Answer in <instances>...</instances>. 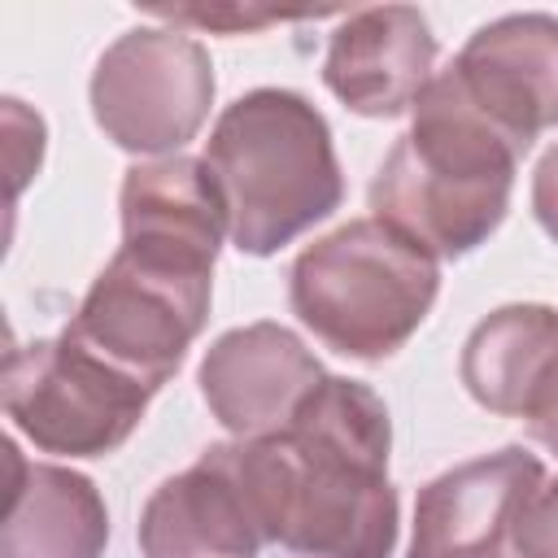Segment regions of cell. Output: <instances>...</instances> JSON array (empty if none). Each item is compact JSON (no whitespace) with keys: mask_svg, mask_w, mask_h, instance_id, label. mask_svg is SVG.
<instances>
[{"mask_svg":"<svg viewBox=\"0 0 558 558\" xmlns=\"http://www.w3.org/2000/svg\"><path fill=\"white\" fill-rule=\"evenodd\" d=\"M384 397L327 375L275 436L231 440V462L275 558H392L401 501L388 480Z\"/></svg>","mask_w":558,"mask_h":558,"instance_id":"6da1fadb","label":"cell"},{"mask_svg":"<svg viewBox=\"0 0 558 558\" xmlns=\"http://www.w3.org/2000/svg\"><path fill=\"white\" fill-rule=\"evenodd\" d=\"M519 161L523 153L466 100L445 65L366 187L371 218L397 227L436 262H458L506 222Z\"/></svg>","mask_w":558,"mask_h":558,"instance_id":"7a4b0ae2","label":"cell"},{"mask_svg":"<svg viewBox=\"0 0 558 558\" xmlns=\"http://www.w3.org/2000/svg\"><path fill=\"white\" fill-rule=\"evenodd\" d=\"M205 166L218 179L231 244L244 257H275L344 201L331 126L323 109L292 87L235 96L205 140Z\"/></svg>","mask_w":558,"mask_h":558,"instance_id":"3957f363","label":"cell"},{"mask_svg":"<svg viewBox=\"0 0 558 558\" xmlns=\"http://www.w3.org/2000/svg\"><path fill=\"white\" fill-rule=\"evenodd\" d=\"M436 296L440 262L379 218H349L305 244L288 270L296 323L353 362H384L405 349Z\"/></svg>","mask_w":558,"mask_h":558,"instance_id":"277c9868","label":"cell"},{"mask_svg":"<svg viewBox=\"0 0 558 558\" xmlns=\"http://www.w3.org/2000/svg\"><path fill=\"white\" fill-rule=\"evenodd\" d=\"M214 270L118 244L83 292L65 336L144 384L153 397L174 379L209 323Z\"/></svg>","mask_w":558,"mask_h":558,"instance_id":"5b68a950","label":"cell"},{"mask_svg":"<svg viewBox=\"0 0 558 558\" xmlns=\"http://www.w3.org/2000/svg\"><path fill=\"white\" fill-rule=\"evenodd\" d=\"M209 48L179 26L122 31L92 70L87 105L105 140L131 157H179L214 109Z\"/></svg>","mask_w":558,"mask_h":558,"instance_id":"8992f818","label":"cell"},{"mask_svg":"<svg viewBox=\"0 0 558 558\" xmlns=\"http://www.w3.org/2000/svg\"><path fill=\"white\" fill-rule=\"evenodd\" d=\"M0 401L39 453L105 458L131 440L153 392L61 331L4 353Z\"/></svg>","mask_w":558,"mask_h":558,"instance_id":"52a82bcc","label":"cell"},{"mask_svg":"<svg viewBox=\"0 0 558 558\" xmlns=\"http://www.w3.org/2000/svg\"><path fill=\"white\" fill-rule=\"evenodd\" d=\"M449 74L466 100L527 157L536 135L558 131V17L506 13L462 44Z\"/></svg>","mask_w":558,"mask_h":558,"instance_id":"ba28073f","label":"cell"},{"mask_svg":"<svg viewBox=\"0 0 558 558\" xmlns=\"http://www.w3.org/2000/svg\"><path fill=\"white\" fill-rule=\"evenodd\" d=\"M323 379L327 371L305 340L270 318L222 331L196 366L201 401L235 440L283 432Z\"/></svg>","mask_w":558,"mask_h":558,"instance_id":"9c48e42d","label":"cell"},{"mask_svg":"<svg viewBox=\"0 0 558 558\" xmlns=\"http://www.w3.org/2000/svg\"><path fill=\"white\" fill-rule=\"evenodd\" d=\"M545 484V462L523 445L466 458L414 497L405 558H488L501 554L527 497Z\"/></svg>","mask_w":558,"mask_h":558,"instance_id":"30bf717a","label":"cell"},{"mask_svg":"<svg viewBox=\"0 0 558 558\" xmlns=\"http://www.w3.org/2000/svg\"><path fill=\"white\" fill-rule=\"evenodd\" d=\"M436 78V35L414 4L340 17L323 52V87L357 118H401Z\"/></svg>","mask_w":558,"mask_h":558,"instance_id":"8fae6325","label":"cell"},{"mask_svg":"<svg viewBox=\"0 0 558 558\" xmlns=\"http://www.w3.org/2000/svg\"><path fill=\"white\" fill-rule=\"evenodd\" d=\"M135 541L144 558H257L266 549L231 462V440L209 445L187 471L153 488Z\"/></svg>","mask_w":558,"mask_h":558,"instance_id":"7c38bea8","label":"cell"},{"mask_svg":"<svg viewBox=\"0 0 558 558\" xmlns=\"http://www.w3.org/2000/svg\"><path fill=\"white\" fill-rule=\"evenodd\" d=\"M118 214H122L126 248H144L209 270L222 253V240H231L218 179L205 166V157H187V153L135 161L122 174Z\"/></svg>","mask_w":558,"mask_h":558,"instance_id":"4fadbf2b","label":"cell"},{"mask_svg":"<svg viewBox=\"0 0 558 558\" xmlns=\"http://www.w3.org/2000/svg\"><path fill=\"white\" fill-rule=\"evenodd\" d=\"M458 375L488 414L545 418L558 405V310L541 301L497 305L471 327Z\"/></svg>","mask_w":558,"mask_h":558,"instance_id":"5bb4252c","label":"cell"},{"mask_svg":"<svg viewBox=\"0 0 558 558\" xmlns=\"http://www.w3.org/2000/svg\"><path fill=\"white\" fill-rule=\"evenodd\" d=\"M0 558H105L109 506L100 488L61 462H31L13 440Z\"/></svg>","mask_w":558,"mask_h":558,"instance_id":"9a60e30c","label":"cell"},{"mask_svg":"<svg viewBox=\"0 0 558 558\" xmlns=\"http://www.w3.org/2000/svg\"><path fill=\"white\" fill-rule=\"evenodd\" d=\"M514 558H558V475L545 480L510 527Z\"/></svg>","mask_w":558,"mask_h":558,"instance_id":"2e32d148","label":"cell"},{"mask_svg":"<svg viewBox=\"0 0 558 558\" xmlns=\"http://www.w3.org/2000/svg\"><path fill=\"white\" fill-rule=\"evenodd\" d=\"M4 148H9V170H13V201L22 196V187L31 183V174H39L44 166V118L31 113L17 96H4Z\"/></svg>","mask_w":558,"mask_h":558,"instance_id":"e0dca14e","label":"cell"},{"mask_svg":"<svg viewBox=\"0 0 558 558\" xmlns=\"http://www.w3.org/2000/svg\"><path fill=\"white\" fill-rule=\"evenodd\" d=\"M161 26H196V31H222V35H244V31H266L279 17L275 13H248V9H148Z\"/></svg>","mask_w":558,"mask_h":558,"instance_id":"ac0fdd59","label":"cell"},{"mask_svg":"<svg viewBox=\"0 0 558 558\" xmlns=\"http://www.w3.org/2000/svg\"><path fill=\"white\" fill-rule=\"evenodd\" d=\"M532 218L558 244V144L545 148V157L532 170Z\"/></svg>","mask_w":558,"mask_h":558,"instance_id":"d6986e66","label":"cell"},{"mask_svg":"<svg viewBox=\"0 0 558 558\" xmlns=\"http://www.w3.org/2000/svg\"><path fill=\"white\" fill-rule=\"evenodd\" d=\"M527 436L541 445V449H549V453H558V405L545 414V418H536V423H527Z\"/></svg>","mask_w":558,"mask_h":558,"instance_id":"ffe728a7","label":"cell"},{"mask_svg":"<svg viewBox=\"0 0 558 558\" xmlns=\"http://www.w3.org/2000/svg\"><path fill=\"white\" fill-rule=\"evenodd\" d=\"M488 558H501V554H488Z\"/></svg>","mask_w":558,"mask_h":558,"instance_id":"44dd1931","label":"cell"}]
</instances>
